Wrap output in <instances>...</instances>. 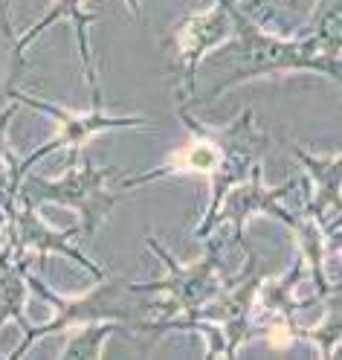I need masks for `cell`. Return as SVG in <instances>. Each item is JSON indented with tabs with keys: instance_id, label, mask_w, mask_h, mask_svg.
Instances as JSON below:
<instances>
[{
	"instance_id": "8",
	"label": "cell",
	"mask_w": 342,
	"mask_h": 360,
	"mask_svg": "<svg viewBox=\"0 0 342 360\" xmlns=\"http://www.w3.org/2000/svg\"><path fill=\"white\" fill-rule=\"evenodd\" d=\"M128 6H131V12L136 15V9H140V4H136V0H128Z\"/></svg>"
},
{
	"instance_id": "3",
	"label": "cell",
	"mask_w": 342,
	"mask_h": 360,
	"mask_svg": "<svg viewBox=\"0 0 342 360\" xmlns=\"http://www.w3.org/2000/svg\"><path fill=\"white\" fill-rule=\"evenodd\" d=\"M232 35V9L230 0H221L218 6H212L203 15H192L180 24L171 35L174 47H177V70H180V90L183 96L195 84V70L203 53L212 50L215 44L226 41Z\"/></svg>"
},
{
	"instance_id": "2",
	"label": "cell",
	"mask_w": 342,
	"mask_h": 360,
	"mask_svg": "<svg viewBox=\"0 0 342 360\" xmlns=\"http://www.w3.org/2000/svg\"><path fill=\"white\" fill-rule=\"evenodd\" d=\"M110 174H113L110 169H96L90 160H84L81 169H70L61 180H55V184L32 177L29 180V200L32 204L58 200V204L79 210L84 218V230L93 233L113 207V192L105 189V180Z\"/></svg>"
},
{
	"instance_id": "4",
	"label": "cell",
	"mask_w": 342,
	"mask_h": 360,
	"mask_svg": "<svg viewBox=\"0 0 342 360\" xmlns=\"http://www.w3.org/2000/svg\"><path fill=\"white\" fill-rule=\"evenodd\" d=\"M20 99H27V102H32V105H38V108H44V110H50V114L55 117V120H61V134L55 140H50L47 146H44L38 154H32V160H38L41 154H47V151H53V148H61V146H79V143H84L90 134H96V131H102V128H119V125H143L145 120H119V117H102L99 110H90V114H84V117H73V114H64V110H55V108H50L47 102H38V99H29V96H20Z\"/></svg>"
},
{
	"instance_id": "5",
	"label": "cell",
	"mask_w": 342,
	"mask_h": 360,
	"mask_svg": "<svg viewBox=\"0 0 342 360\" xmlns=\"http://www.w3.org/2000/svg\"><path fill=\"white\" fill-rule=\"evenodd\" d=\"M73 18V24L79 27V38H81V58H84V73H87V84H90V94H93V105H99V90H96V67H93V56H90V44H87V24L99 20L96 15L84 12V0H55L53 12L41 20L38 27H32L24 38H20V47H27L32 38H38L44 30H47L55 18Z\"/></svg>"
},
{
	"instance_id": "7",
	"label": "cell",
	"mask_w": 342,
	"mask_h": 360,
	"mask_svg": "<svg viewBox=\"0 0 342 360\" xmlns=\"http://www.w3.org/2000/svg\"><path fill=\"white\" fill-rule=\"evenodd\" d=\"M110 331H117V326H102V323H93L87 326L84 334L73 337V343L64 349V357H99L102 354V343Z\"/></svg>"
},
{
	"instance_id": "1",
	"label": "cell",
	"mask_w": 342,
	"mask_h": 360,
	"mask_svg": "<svg viewBox=\"0 0 342 360\" xmlns=\"http://www.w3.org/2000/svg\"><path fill=\"white\" fill-rule=\"evenodd\" d=\"M232 18H235L241 35L223 56H230L235 64L226 70V79L212 90V96L230 90L238 82L256 79V76H276V73H287V70H316V73H325L334 79L339 76L336 58L331 53H325L313 38L302 41V44H287L282 38L261 32V27L253 24V20H246L238 9H232Z\"/></svg>"
},
{
	"instance_id": "6",
	"label": "cell",
	"mask_w": 342,
	"mask_h": 360,
	"mask_svg": "<svg viewBox=\"0 0 342 360\" xmlns=\"http://www.w3.org/2000/svg\"><path fill=\"white\" fill-rule=\"evenodd\" d=\"M20 224H24V233H27V241L32 244V247H44V250H61V253H67V256H73V259H79L81 264H87L90 270H96L99 274V267L96 264H90L79 250H73L70 244H67V238H70L73 233H53V230H47L44 224L32 215V212H27L24 218H20Z\"/></svg>"
},
{
	"instance_id": "9",
	"label": "cell",
	"mask_w": 342,
	"mask_h": 360,
	"mask_svg": "<svg viewBox=\"0 0 342 360\" xmlns=\"http://www.w3.org/2000/svg\"><path fill=\"white\" fill-rule=\"evenodd\" d=\"M0 67H4V53H0Z\"/></svg>"
}]
</instances>
